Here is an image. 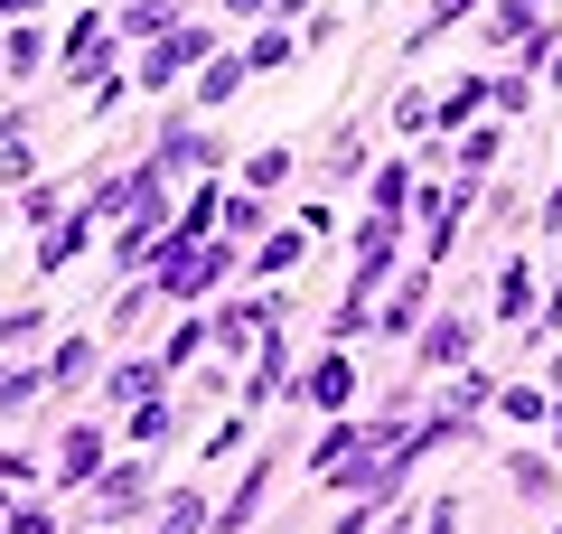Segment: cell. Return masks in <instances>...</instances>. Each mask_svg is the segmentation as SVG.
I'll list each match as a JSON object with an SVG mask.
<instances>
[{
	"instance_id": "obj_35",
	"label": "cell",
	"mask_w": 562,
	"mask_h": 534,
	"mask_svg": "<svg viewBox=\"0 0 562 534\" xmlns=\"http://www.w3.org/2000/svg\"><path fill=\"white\" fill-rule=\"evenodd\" d=\"M543 235H562V178H553V198H543Z\"/></svg>"
},
{
	"instance_id": "obj_9",
	"label": "cell",
	"mask_w": 562,
	"mask_h": 534,
	"mask_svg": "<svg viewBox=\"0 0 562 534\" xmlns=\"http://www.w3.org/2000/svg\"><path fill=\"white\" fill-rule=\"evenodd\" d=\"M422 310H431V263H422V272H403V291H394V300L375 310V329L413 337V329H422Z\"/></svg>"
},
{
	"instance_id": "obj_6",
	"label": "cell",
	"mask_w": 562,
	"mask_h": 534,
	"mask_svg": "<svg viewBox=\"0 0 562 534\" xmlns=\"http://www.w3.org/2000/svg\"><path fill=\"white\" fill-rule=\"evenodd\" d=\"M103 459H113V450H103V432H94V422H76V432L57 441V488H94Z\"/></svg>"
},
{
	"instance_id": "obj_8",
	"label": "cell",
	"mask_w": 562,
	"mask_h": 534,
	"mask_svg": "<svg viewBox=\"0 0 562 534\" xmlns=\"http://www.w3.org/2000/svg\"><path fill=\"white\" fill-rule=\"evenodd\" d=\"M85 244H94V207H76V216H57V225L38 235V272H66Z\"/></svg>"
},
{
	"instance_id": "obj_41",
	"label": "cell",
	"mask_w": 562,
	"mask_h": 534,
	"mask_svg": "<svg viewBox=\"0 0 562 534\" xmlns=\"http://www.w3.org/2000/svg\"><path fill=\"white\" fill-rule=\"evenodd\" d=\"M122 10H140V0H122Z\"/></svg>"
},
{
	"instance_id": "obj_21",
	"label": "cell",
	"mask_w": 562,
	"mask_h": 534,
	"mask_svg": "<svg viewBox=\"0 0 562 534\" xmlns=\"http://www.w3.org/2000/svg\"><path fill=\"white\" fill-rule=\"evenodd\" d=\"M469 10H479V0H431V10H422V29H413V47H431V38H441V29H460Z\"/></svg>"
},
{
	"instance_id": "obj_13",
	"label": "cell",
	"mask_w": 562,
	"mask_h": 534,
	"mask_svg": "<svg viewBox=\"0 0 562 534\" xmlns=\"http://www.w3.org/2000/svg\"><path fill=\"white\" fill-rule=\"evenodd\" d=\"M262 488H272V459H262V469H244V488L225 497V515H216V534H244V525H254V507H262Z\"/></svg>"
},
{
	"instance_id": "obj_3",
	"label": "cell",
	"mask_w": 562,
	"mask_h": 534,
	"mask_svg": "<svg viewBox=\"0 0 562 534\" xmlns=\"http://www.w3.org/2000/svg\"><path fill=\"white\" fill-rule=\"evenodd\" d=\"M216 159H225V141L206 132V122L169 113V132H160V178H169V169H216Z\"/></svg>"
},
{
	"instance_id": "obj_10",
	"label": "cell",
	"mask_w": 562,
	"mask_h": 534,
	"mask_svg": "<svg viewBox=\"0 0 562 534\" xmlns=\"http://www.w3.org/2000/svg\"><path fill=\"white\" fill-rule=\"evenodd\" d=\"M169 385V366H150V356H122L113 376H103V403H150Z\"/></svg>"
},
{
	"instance_id": "obj_4",
	"label": "cell",
	"mask_w": 562,
	"mask_h": 534,
	"mask_svg": "<svg viewBox=\"0 0 562 534\" xmlns=\"http://www.w3.org/2000/svg\"><path fill=\"white\" fill-rule=\"evenodd\" d=\"M272 394H291V337L262 329V356H254V376H244V413H262Z\"/></svg>"
},
{
	"instance_id": "obj_23",
	"label": "cell",
	"mask_w": 562,
	"mask_h": 534,
	"mask_svg": "<svg viewBox=\"0 0 562 534\" xmlns=\"http://www.w3.org/2000/svg\"><path fill=\"white\" fill-rule=\"evenodd\" d=\"M281 178H291V151H281V141H272V151H254V159H244V188H281Z\"/></svg>"
},
{
	"instance_id": "obj_1",
	"label": "cell",
	"mask_w": 562,
	"mask_h": 534,
	"mask_svg": "<svg viewBox=\"0 0 562 534\" xmlns=\"http://www.w3.org/2000/svg\"><path fill=\"white\" fill-rule=\"evenodd\" d=\"M469 337H479V319H469V310H441V319H422V329H413V356H422V376H431V366H441V376H460V366H469Z\"/></svg>"
},
{
	"instance_id": "obj_28",
	"label": "cell",
	"mask_w": 562,
	"mask_h": 534,
	"mask_svg": "<svg viewBox=\"0 0 562 534\" xmlns=\"http://www.w3.org/2000/svg\"><path fill=\"white\" fill-rule=\"evenodd\" d=\"M506 488H516V497H543V488H553V469H543V459H506Z\"/></svg>"
},
{
	"instance_id": "obj_17",
	"label": "cell",
	"mask_w": 562,
	"mask_h": 534,
	"mask_svg": "<svg viewBox=\"0 0 562 534\" xmlns=\"http://www.w3.org/2000/svg\"><path fill=\"white\" fill-rule=\"evenodd\" d=\"M366 300H375V291H347L338 310H328V337H338V347H347V337H366V329H375V310H366Z\"/></svg>"
},
{
	"instance_id": "obj_2",
	"label": "cell",
	"mask_w": 562,
	"mask_h": 534,
	"mask_svg": "<svg viewBox=\"0 0 562 534\" xmlns=\"http://www.w3.org/2000/svg\"><path fill=\"white\" fill-rule=\"evenodd\" d=\"M179 66H206V38H198V29H160V38L140 47L132 85H140V94H160V85H179Z\"/></svg>"
},
{
	"instance_id": "obj_12",
	"label": "cell",
	"mask_w": 562,
	"mask_h": 534,
	"mask_svg": "<svg viewBox=\"0 0 562 534\" xmlns=\"http://www.w3.org/2000/svg\"><path fill=\"white\" fill-rule=\"evenodd\" d=\"M301 254H310V235H301V225H281V235H262V244H254V272H262V281H281Z\"/></svg>"
},
{
	"instance_id": "obj_37",
	"label": "cell",
	"mask_w": 562,
	"mask_h": 534,
	"mask_svg": "<svg viewBox=\"0 0 562 534\" xmlns=\"http://www.w3.org/2000/svg\"><path fill=\"white\" fill-rule=\"evenodd\" d=\"M225 10H235V20H254V10H272V0H225Z\"/></svg>"
},
{
	"instance_id": "obj_31",
	"label": "cell",
	"mask_w": 562,
	"mask_h": 534,
	"mask_svg": "<svg viewBox=\"0 0 562 534\" xmlns=\"http://www.w3.org/2000/svg\"><path fill=\"white\" fill-rule=\"evenodd\" d=\"M47 310H0V347H20V337H38Z\"/></svg>"
},
{
	"instance_id": "obj_30",
	"label": "cell",
	"mask_w": 562,
	"mask_h": 534,
	"mask_svg": "<svg viewBox=\"0 0 562 534\" xmlns=\"http://www.w3.org/2000/svg\"><path fill=\"white\" fill-rule=\"evenodd\" d=\"M403 188H413V178H403V159H394V169H375V216H403Z\"/></svg>"
},
{
	"instance_id": "obj_33",
	"label": "cell",
	"mask_w": 562,
	"mask_h": 534,
	"mask_svg": "<svg viewBox=\"0 0 562 534\" xmlns=\"http://www.w3.org/2000/svg\"><path fill=\"white\" fill-rule=\"evenodd\" d=\"M10 534H66V525H57L47 507H20V515H10Z\"/></svg>"
},
{
	"instance_id": "obj_20",
	"label": "cell",
	"mask_w": 562,
	"mask_h": 534,
	"mask_svg": "<svg viewBox=\"0 0 562 534\" xmlns=\"http://www.w3.org/2000/svg\"><path fill=\"white\" fill-rule=\"evenodd\" d=\"M198 525H206V497H198V488H179V497L160 507V534H198Z\"/></svg>"
},
{
	"instance_id": "obj_15",
	"label": "cell",
	"mask_w": 562,
	"mask_h": 534,
	"mask_svg": "<svg viewBox=\"0 0 562 534\" xmlns=\"http://www.w3.org/2000/svg\"><path fill=\"white\" fill-rule=\"evenodd\" d=\"M85 366H94V337H57V356H47L38 376H47V394H57V385H85Z\"/></svg>"
},
{
	"instance_id": "obj_14",
	"label": "cell",
	"mask_w": 562,
	"mask_h": 534,
	"mask_svg": "<svg viewBox=\"0 0 562 534\" xmlns=\"http://www.w3.org/2000/svg\"><path fill=\"white\" fill-rule=\"evenodd\" d=\"M244 76H254L244 57H206V66H198V103H235V94H244Z\"/></svg>"
},
{
	"instance_id": "obj_7",
	"label": "cell",
	"mask_w": 562,
	"mask_h": 534,
	"mask_svg": "<svg viewBox=\"0 0 562 534\" xmlns=\"http://www.w3.org/2000/svg\"><path fill=\"white\" fill-rule=\"evenodd\" d=\"M310 403H319V413H347V403H357V366H347V347H328L319 366H310V385H301Z\"/></svg>"
},
{
	"instance_id": "obj_38",
	"label": "cell",
	"mask_w": 562,
	"mask_h": 534,
	"mask_svg": "<svg viewBox=\"0 0 562 534\" xmlns=\"http://www.w3.org/2000/svg\"><path fill=\"white\" fill-rule=\"evenodd\" d=\"M543 66H553V85H562V38H553V57H543Z\"/></svg>"
},
{
	"instance_id": "obj_27",
	"label": "cell",
	"mask_w": 562,
	"mask_h": 534,
	"mask_svg": "<svg viewBox=\"0 0 562 534\" xmlns=\"http://www.w3.org/2000/svg\"><path fill=\"white\" fill-rule=\"evenodd\" d=\"M244 66H254V76H262V66H291V29H262V38L244 47Z\"/></svg>"
},
{
	"instance_id": "obj_5",
	"label": "cell",
	"mask_w": 562,
	"mask_h": 534,
	"mask_svg": "<svg viewBox=\"0 0 562 534\" xmlns=\"http://www.w3.org/2000/svg\"><path fill=\"white\" fill-rule=\"evenodd\" d=\"M94 507H103V515H140V507H150V469H140V459H103Z\"/></svg>"
},
{
	"instance_id": "obj_26",
	"label": "cell",
	"mask_w": 562,
	"mask_h": 534,
	"mask_svg": "<svg viewBox=\"0 0 562 534\" xmlns=\"http://www.w3.org/2000/svg\"><path fill=\"white\" fill-rule=\"evenodd\" d=\"M497 151H506V132H469V141H460V169L487 178V169H497Z\"/></svg>"
},
{
	"instance_id": "obj_40",
	"label": "cell",
	"mask_w": 562,
	"mask_h": 534,
	"mask_svg": "<svg viewBox=\"0 0 562 534\" xmlns=\"http://www.w3.org/2000/svg\"><path fill=\"white\" fill-rule=\"evenodd\" d=\"M553 450H562V403H553Z\"/></svg>"
},
{
	"instance_id": "obj_22",
	"label": "cell",
	"mask_w": 562,
	"mask_h": 534,
	"mask_svg": "<svg viewBox=\"0 0 562 534\" xmlns=\"http://www.w3.org/2000/svg\"><path fill=\"white\" fill-rule=\"evenodd\" d=\"M206 347H216V329H206V319H188V329L179 337H169V356H160V366H198V356Z\"/></svg>"
},
{
	"instance_id": "obj_11",
	"label": "cell",
	"mask_w": 562,
	"mask_h": 534,
	"mask_svg": "<svg viewBox=\"0 0 562 534\" xmlns=\"http://www.w3.org/2000/svg\"><path fill=\"white\" fill-rule=\"evenodd\" d=\"M497 319H535V263L525 254L497 263Z\"/></svg>"
},
{
	"instance_id": "obj_32",
	"label": "cell",
	"mask_w": 562,
	"mask_h": 534,
	"mask_svg": "<svg viewBox=\"0 0 562 534\" xmlns=\"http://www.w3.org/2000/svg\"><path fill=\"white\" fill-rule=\"evenodd\" d=\"M394 122H403V132H431V94H422V85H413V94L394 103Z\"/></svg>"
},
{
	"instance_id": "obj_36",
	"label": "cell",
	"mask_w": 562,
	"mask_h": 534,
	"mask_svg": "<svg viewBox=\"0 0 562 534\" xmlns=\"http://www.w3.org/2000/svg\"><path fill=\"white\" fill-rule=\"evenodd\" d=\"M543 329H562V281H553V300H543Z\"/></svg>"
},
{
	"instance_id": "obj_34",
	"label": "cell",
	"mask_w": 562,
	"mask_h": 534,
	"mask_svg": "<svg viewBox=\"0 0 562 534\" xmlns=\"http://www.w3.org/2000/svg\"><path fill=\"white\" fill-rule=\"evenodd\" d=\"M460 525V497H431V515H422V534H450Z\"/></svg>"
},
{
	"instance_id": "obj_24",
	"label": "cell",
	"mask_w": 562,
	"mask_h": 534,
	"mask_svg": "<svg viewBox=\"0 0 562 534\" xmlns=\"http://www.w3.org/2000/svg\"><path fill=\"white\" fill-rule=\"evenodd\" d=\"M506 422H553V394L543 385H506Z\"/></svg>"
},
{
	"instance_id": "obj_25",
	"label": "cell",
	"mask_w": 562,
	"mask_h": 534,
	"mask_svg": "<svg viewBox=\"0 0 562 534\" xmlns=\"http://www.w3.org/2000/svg\"><path fill=\"white\" fill-rule=\"evenodd\" d=\"M225 235H262V188H244V198H225Z\"/></svg>"
},
{
	"instance_id": "obj_29",
	"label": "cell",
	"mask_w": 562,
	"mask_h": 534,
	"mask_svg": "<svg viewBox=\"0 0 562 534\" xmlns=\"http://www.w3.org/2000/svg\"><path fill=\"white\" fill-rule=\"evenodd\" d=\"M487 103H497V113H506V122H516V113H525V103H535V76H497V85H487Z\"/></svg>"
},
{
	"instance_id": "obj_16",
	"label": "cell",
	"mask_w": 562,
	"mask_h": 534,
	"mask_svg": "<svg viewBox=\"0 0 562 534\" xmlns=\"http://www.w3.org/2000/svg\"><path fill=\"white\" fill-rule=\"evenodd\" d=\"M0 66H10V76H38V66H47V38H38V29H10V38H0Z\"/></svg>"
},
{
	"instance_id": "obj_18",
	"label": "cell",
	"mask_w": 562,
	"mask_h": 534,
	"mask_svg": "<svg viewBox=\"0 0 562 534\" xmlns=\"http://www.w3.org/2000/svg\"><path fill=\"white\" fill-rule=\"evenodd\" d=\"M487 38H535V0H497V10H487Z\"/></svg>"
},
{
	"instance_id": "obj_39",
	"label": "cell",
	"mask_w": 562,
	"mask_h": 534,
	"mask_svg": "<svg viewBox=\"0 0 562 534\" xmlns=\"http://www.w3.org/2000/svg\"><path fill=\"white\" fill-rule=\"evenodd\" d=\"M10 132H20V113H0V141H10Z\"/></svg>"
},
{
	"instance_id": "obj_19",
	"label": "cell",
	"mask_w": 562,
	"mask_h": 534,
	"mask_svg": "<svg viewBox=\"0 0 562 534\" xmlns=\"http://www.w3.org/2000/svg\"><path fill=\"white\" fill-rule=\"evenodd\" d=\"M169 432H179V403H160V394L132 403V441H169Z\"/></svg>"
}]
</instances>
